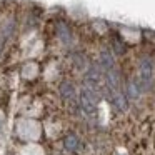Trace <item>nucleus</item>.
I'll use <instances>...</instances> for the list:
<instances>
[{
  "label": "nucleus",
  "instance_id": "obj_1",
  "mask_svg": "<svg viewBox=\"0 0 155 155\" xmlns=\"http://www.w3.org/2000/svg\"><path fill=\"white\" fill-rule=\"evenodd\" d=\"M15 132L24 142H38L42 137V124L34 118H18L15 124Z\"/></svg>",
  "mask_w": 155,
  "mask_h": 155
},
{
  "label": "nucleus",
  "instance_id": "obj_8",
  "mask_svg": "<svg viewBox=\"0 0 155 155\" xmlns=\"http://www.w3.org/2000/svg\"><path fill=\"white\" fill-rule=\"evenodd\" d=\"M18 155H45V150L38 143H27L18 150Z\"/></svg>",
  "mask_w": 155,
  "mask_h": 155
},
{
  "label": "nucleus",
  "instance_id": "obj_13",
  "mask_svg": "<svg viewBox=\"0 0 155 155\" xmlns=\"http://www.w3.org/2000/svg\"><path fill=\"white\" fill-rule=\"evenodd\" d=\"M120 155H124V153H120Z\"/></svg>",
  "mask_w": 155,
  "mask_h": 155
},
{
  "label": "nucleus",
  "instance_id": "obj_5",
  "mask_svg": "<svg viewBox=\"0 0 155 155\" xmlns=\"http://www.w3.org/2000/svg\"><path fill=\"white\" fill-rule=\"evenodd\" d=\"M22 77L25 78V80H34V78L38 77V74H40V67H38L37 62H25L24 67H22L20 70Z\"/></svg>",
  "mask_w": 155,
  "mask_h": 155
},
{
  "label": "nucleus",
  "instance_id": "obj_10",
  "mask_svg": "<svg viewBox=\"0 0 155 155\" xmlns=\"http://www.w3.org/2000/svg\"><path fill=\"white\" fill-rule=\"evenodd\" d=\"M60 94H62V98L64 100H74V97H75V87H74V84H70V82H64V84L60 85Z\"/></svg>",
  "mask_w": 155,
  "mask_h": 155
},
{
  "label": "nucleus",
  "instance_id": "obj_11",
  "mask_svg": "<svg viewBox=\"0 0 155 155\" xmlns=\"http://www.w3.org/2000/svg\"><path fill=\"white\" fill-rule=\"evenodd\" d=\"M64 147H65V150H68V152H77L78 147H80V140H78L77 135L70 134V135H67V137H65Z\"/></svg>",
  "mask_w": 155,
  "mask_h": 155
},
{
  "label": "nucleus",
  "instance_id": "obj_7",
  "mask_svg": "<svg viewBox=\"0 0 155 155\" xmlns=\"http://www.w3.org/2000/svg\"><path fill=\"white\" fill-rule=\"evenodd\" d=\"M98 64H100V67L104 72L115 67V57H114L110 48H104V50L100 52V60H98Z\"/></svg>",
  "mask_w": 155,
  "mask_h": 155
},
{
  "label": "nucleus",
  "instance_id": "obj_9",
  "mask_svg": "<svg viewBox=\"0 0 155 155\" xmlns=\"http://www.w3.org/2000/svg\"><path fill=\"white\" fill-rule=\"evenodd\" d=\"M142 94V88L140 85H138L137 80H130L127 84V98H130V100H137L138 97H140Z\"/></svg>",
  "mask_w": 155,
  "mask_h": 155
},
{
  "label": "nucleus",
  "instance_id": "obj_2",
  "mask_svg": "<svg viewBox=\"0 0 155 155\" xmlns=\"http://www.w3.org/2000/svg\"><path fill=\"white\" fill-rule=\"evenodd\" d=\"M153 77H155V65L153 60L150 57H142L140 64H138V85H140L142 92L148 90L153 84Z\"/></svg>",
  "mask_w": 155,
  "mask_h": 155
},
{
  "label": "nucleus",
  "instance_id": "obj_3",
  "mask_svg": "<svg viewBox=\"0 0 155 155\" xmlns=\"http://www.w3.org/2000/svg\"><path fill=\"white\" fill-rule=\"evenodd\" d=\"M97 107H98V92L92 87L85 85L80 90V108L84 110L85 115L92 117L97 114Z\"/></svg>",
  "mask_w": 155,
  "mask_h": 155
},
{
  "label": "nucleus",
  "instance_id": "obj_12",
  "mask_svg": "<svg viewBox=\"0 0 155 155\" xmlns=\"http://www.w3.org/2000/svg\"><path fill=\"white\" fill-rule=\"evenodd\" d=\"M4 127H5V117H4V114L0 112V134L4 132Z\"/></svg>",
  "mask_w": 155,
  "mask_h": 155
},
{
  "label": "nucleus",
  "instance_id": "obj_6",
  "mask_svg": "<svg viewBox=\"0 0 155 155\" xmlns=\"http://www.w3.org/2000/svg\"><path fill=\"white\" fill-rule=\"evenodd\" d=\"M55 34H57V37L60 38V42L64 45H70L72 44V32L70 28H68V25L65 24V22H58L57 27H55Z\"/></svg>",
  "mask_w": 155,
  "mask_h": 155
},
{
  "label": "nucleus",
  "instance_id": "obj_4",
  "mask_svg": "<svg viewBox=\"0 0 155 155\" xmlns=\"http://www.w3.org/2000/svg\"><path fill=\"white\" fill-rule=\"evenodd\" d=\"M108 95H110L112 104L115 105V108H117L118 112H127V108H128V98H127V95H125L124 92L118 90V92H112V94H108Z\"/></svg>",
  "mask_w": 155,
  "mask_h": 155
}]
</instances>
